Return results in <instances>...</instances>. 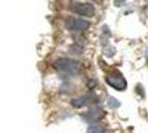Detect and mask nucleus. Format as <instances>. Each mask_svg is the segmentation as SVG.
<instances>
[{
  "instance_id": "f257e3e1",
  "label": "nucleus",
  "mask_w": 148,
  "mask_h": 133,
  "mask_svg": "<svg viewBox=\"0 0 148 133\" xmlns=\"http://www.w3.org/2000/svg\"><path fill=\"white\" fill-rule=\"evenodd\" d=\"M54 68L61 72L69 74H77L81 71V63L70 58H59L54 61Z\"/></svg>"
},
{
  "instance_id": "f03ea898",
  "label": "nucleus",
  "mask_w": 148,
  "mask_h": 133,
  "mask_svg": "<svg viewBox=\"0 0 148 133\" xmlns=\"http://www.w3.org/2000/svg\"><path fill=\"white\" fill-rule=\"evenodd\" d=\"M106 82L112 88L118 91H123L127 88V81L118 70H112L106 76Z\"/></svg>"
},
{
  "instance_id": "7ed1b4c3",
  "label": "nucleus",
  "mask_w": 148,
  "mask_h": 133,
  "mask_svg": "<svg viewBox=\"0 0 148 133\" xmlns=\"http://www.w3.org/2000/svg\"><path fill=\"white\" fill-rule=\"evenodd\" d=\"M70 10L83 17H92L95 13V7L91 2H71Z\"/></svg>"
},
{
  "instance_id": "20e7f679",
  "label": "nucleus",
  "mask_w": 148,
  "mask_h": 133,
  "mask_svg": "<svg viewBox=\"0 0 148 133\" xmlns=\"http://www.w3.org/2000/svg\"><path fill=\"white\" fill-rule=\"evenodd\" d=\"M65 27L70 31H85L90 27V22L81 18L68 17L65 19Z\"/></svg>"
},
{
  "instance_id": "39448f33",
  "label": "nucleus",
  "mask_w": 148,
  "mask_h": 133,
  "mask_svg": "<svg viewBox=\"0 0 148 133\" xmlns=\"http://www.w3.org/2000/svg\"><path fill=\"white\" fill-rule=\"evenodd\" d=\"M99 102V98L95 93H87L84 94L83 96L73 99L71 103L74 108H83V107H87V105H92V104H96Z\"/></svg>"
},
{
  "instance_id": "423d86ee",
  "label": "nucleus",
  "mask_w": 148,
  "mask_h": 133,
  "mask_svg": "<svg viewBox=\"0 0 148 133\" xmlns=\"http://www.w3.org/2000/svg\"><path fill=\"white\" fill-rule=\"evenodd\" d=\"M105 116V111L102 108H92L88 111H86L85 113L82 114L83 120L91 123V124H95L96 122L101 121Z\"/></svg>"
},
{
  "instance_id": "0eeeda50",
  "label": "nucleus",
  "mask_w": 148,
  "mask_h": 133,
  "mask_svg": "<svg viewBox=\"0 0 148 133\" xmlns=\"http://www.w3.org/2000/svg\"><path fill=\"white\" fill-rule=\"evenodd\" d=\"M107 105L112 109H116L121 105V102L118 101L117 99H115V98L111 96V98H108V99H107Z\"/></svg>"
},
{
  "instance_id": "6e6552de",
  "label": "nucleus",
  "mask_w": 148,
  "mask_h": 133,
  "mask_svg": "<svg viewBox=\"0 0 148 133\" xmlns=\"http://www.w3.org/2000/svg\"><path fill=\"white\" fill-rule=\"evenodd\" d=\"M86 133H103V127L101 125H97V124H92L87 129Z\"/></svg>"
}]
</instances>
